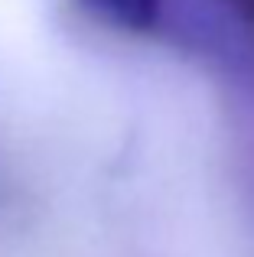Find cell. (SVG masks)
<instances>
[{"instance_id":"1","label":"cell","mask_w":254,"mask_h":257,"mask_svg":"<svg viewBox=\"0 0 254 257\" xmlns=\"http://www.w3.org/2000/svg\"><path fill=\"white\" fill-rule=\"evenodd\" d=\"M88 10L131 33H150L160 23L163 0H82Z\"/></svg>"},{"instance_id":"2","label":"cell","mask_w":254,"mask_h":257,"mask_svg":"<svg viewBox=\"0 0 254 257\" xmlns=\"http://www.w3.org/2000/svg\"><path fill=\"white\" fill-rule=\"evenodd\" d=\"M215 4L228 13L235 30L248 39V46L254 49V0H215Z\"/></svg>"}]
</instances>
